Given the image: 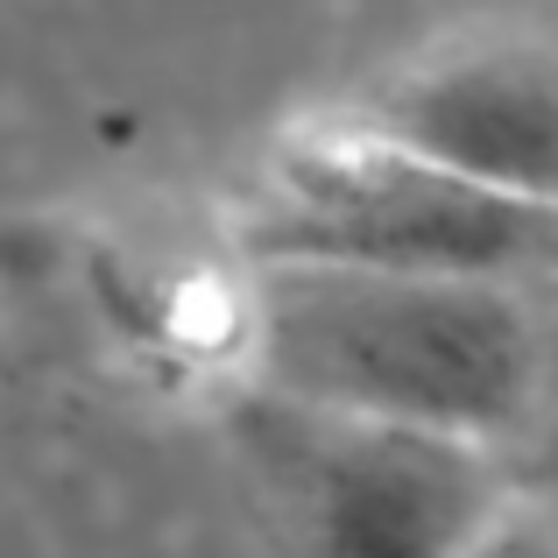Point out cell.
Listing matches in <instances>:
<instances>
[{
  "label": "cell",
  "instance_id": "6da1fadb",
  "mask_svg": "<svg viewBox=\"0 0 558 558\" xmlns=\"http://www.w3.org/2000/svg\"><path fill=\"white\" fill-rule=\"evenodd\" d=\"M531 283L389 269H255L247 368L298 410L509 438L545 389Z\"/></svg>",
  "mask_w": 558,
  "mask_h": 558
},
{
  "label": "cell",
  "instance_id": "7a4b0ae2",
  "mask_svg": "<svg viewBox=\"0 0 558 558\" xmlns=\"http://www.w3.org/2000/svg\"><path fill=\"white\" fill-rule=\"evenodd\" d=\"M247 269H389V276H558V213L381 135L354 107L298 121L227 213Z\"/></svg>",
  "mask_w": 558,
  "mask_h": 558
},
{
  "label": "cell",
  "instance_id": "3957f363",
  "mask_svg": "<svg viewBox=\"0 0 558 558\" xmlns=\"http://www.w3.org/2000/svg\"><path fill=\"white\" fill-rule=\"evenodd\" d=\"M298 509L318 558H466L509 495L488 438L298 410Z\"/></svg>",
  "mask_w": 558,
  "mask_h": 558
},
{
  "label": "cell",
  "instance_id": "277c9868",
  "mask_svg": "<svg viewBox=\"0 0 558 558\" xmlns=\"http://www.w3.org/2000/svg\"><path fill=\"white\" fill-rule=\"evenodd\" d=\"M361 121L523 205L558 213V43H452L354 99Z\"/></svg>",
  "mask_w": 558,
  "mask_h": 558
},
{
  "label": "cell",
  "instance_id": "5b68a950",
  "mask_svg": "<svg viewBox=\"0 0 558 558\" xmlns=\"http://www.w3.org/2000/svg\"><path fill=\"white\" fill-rule=\"evenodd\" d=\"M466 558H558V523H545L537 509H517L509 502L502 517L481 531V545Z\"/></svg>",
  "mask_w": 558,
  "mask_h": 558
}]
</instances>
